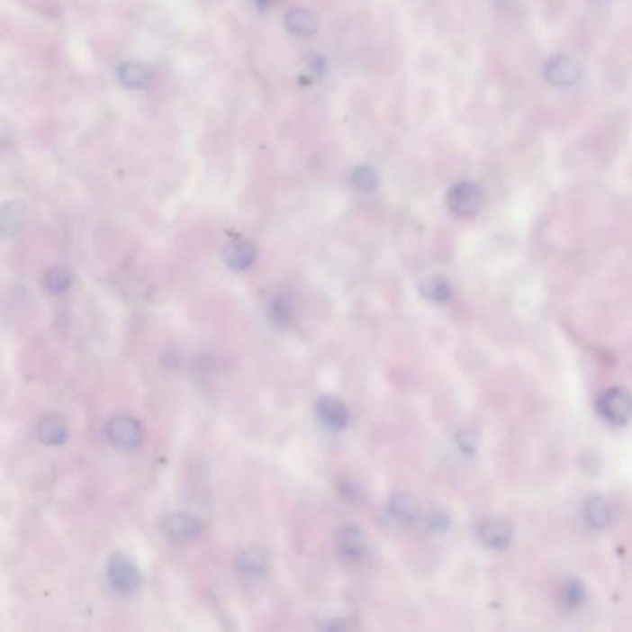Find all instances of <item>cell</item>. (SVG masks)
Listing matches in <instances>:
<instances>
[{"label": "cell", "instance_id": "obj_1", "mask_svg": "<svg viewBox=\"0 0 632 632\" xmlns=\"http://www.w3.org/2000/svg\"><path fill=\"white\" fill-rule=\"evenodd\" d=\"M108 581L119 595H134L141 588L140 567L122 553H117L108 562Z\"/></svg>", "mask_w": 632, "mask_h": 632}, {"label": "cell", "instance_id": "obj_2", "mask_svg": "<svg viewBox=\"0 0 632 632\" xmlns=\"http://www.w3.org/2000/svg\"><path fill=\"white\" fill-rule=\"evenodd\" d=\"M449 210L458 217H473L483 206V192L475 182H456L447 195Z\"/></svg>", "mask_w": 632, "mask_h": 632}, {"label": "cell", "instance_id": "obj_3", "mask_svg": "<svg viewBox=\"0 0 632 632\" xmlns=\"http://www.w3.org/2000/svg\"><path fill=\"white\" fill-rule=\"evenodd\" d=\"M581 66L572 56L556 54L549 58L544 66V77L556 87H570L581 80Z\"/></svg>", "mask_w": 632, "mask_h": 632}, {"label": "cell", "instance_id": "obj_4", "mask_svg": "<svg viewBox=\"0 0 632 632\" xmlns=\"http://www.w3.org/2000/svg\"><path fill=\"white\" fill-rule=\"evenodd\" d=\"M106 436L115 447L136 449L143 439V429L138 420L131 416H119L108 421Z\"/></svg>", "mask_w": 632, "mask_h": 632}, {"label": "cell", "instance_id": "obj_5", "mask_svg": "<svg viewBox=\"0 0 632 632\" xmlns=\"http://www.w3.org/2000/svg\"><path fill=\"white\" fill-rule=\"evenodd\" d=\"M599 412L610 423L621 425L632 416V397L623 388L607 390L599 399Z\"/></svg>", "mask_w": 632, "mask_h": 632}, {"label": "cell", "instance_id": "obj_6", "mask_svg": "<svg viewBox=\"0 0 632 632\" xmlns=\"http://www.w3.org/2000/svg\"><path fill=\"white\" fill-rule=\"evenodd\" d=\"M164 532L175 542H189L195 540L203 532V523L185 512H173L164 518Z\"/></svg>", "mask_w": 632, "mask_h": 632}, {"label": "cell", "instance_id": "obj_7", "mask_svg": "<svg viewBox=\"0 0 632 632\" xmlns=\"http://www.w3.org/2000/svg\"><path fill=\"white\" fill-rule=\"evenodd\" d=\"M367 540L366 534L357 525H347L338 534V553L345 562H358L366 556Z\"/></svg>", "mask_w": 632, "mask_h": 632}, {"label": "cell", "instance_id": "obj_8", "mask_svg": "<svg viewBox=\"0 0 632 632\" xmlns=\"http://www.w3.org/2000/svg\"><path fill=\"white\" fill-rule=\"evenodd\" d=\"M315 410H318V416L321 420V423L330 429V430H343L347 425H349V410L347 406L334 399V397H323L315 404Z\"/></svg>", "mask_w": 632, "mask_h": 632}, {"label": "cell", "instance_id": "obj_9", "mask_svg": "<svg viewBox=\"0 0 632 632\" xmlns=\"http://www.w3.org/2000/svg\"><path fill=\"white\" fill-rule=\"evenodd\" d=\"M223 258L232 271H245L257 260V247L247 239L234 241L225 248Z\"/></svg>", "mask_w": 632, "mask_h": 632}, {"label": "cell", "instance_id": "obj_10", "mask_svg": "<svg viewBox=\"0 0 632 632\" xmlns=\"http://www.w3.org/2000/svg\"><path fill=\"white\" fill-rule=\"evenodd\" d=\"M481 542L490 549H504L510 544L512 530L501 519H488L479 528Z\"/></svg>", "mask_w": 632, "mask_h": 632}, {"label": "cell", "instance_id": "obj_11", "mask_svg": "<svg viewBox=\"0 0 632 632\" xmlns=\"http://www.w3.org/2000/svg\"><path fill=\"white\" fill-rule=\"evenodd\" d=\"M236 570L245 577H262L267 570V555L258 547H248L236 556Z\"/></svg>", "mask_w": 632, "mask_h": 632}, {"label": "cell", "instance_id": "obj_12", "mask_svg": "<svg viewBox=\"0 0 632 632\" xmlns=\"http://www.w3.org/2000/svg\"><path fill=\"white\" fill-rule=\"evenodd\" d=\"M286 28L293 36L310 38L311 34H315V30H318V19H315V15L310 10L295 8L286 15Z\"/></svg>", "mask_w": 632, "mask_h": 632}, {"label": "cell", "instance_id": "obj_13", "mask_svg": "<svg viewBox=\"0 0 632 632\" xmlns=\"http://www.w3.org/2000/svg\"><path fill=\"white\" fill-rule=\"evenodd\" d=\"M584 519L591 528H605L612 521V509L603 497H591L584 504Z\"/></svg>", "mask_w": 632, "mask_h": 632}, {"label": "cell", "instance_id": "obj_14", "mask_svg": "<svg viewBox=\"0 0 632 632\" xmlns=\"http://www.w3.org/2000/svg\"><path fill=\"white\" fill-rule=\"evenodd\" d=\"M68 436H69L68 423L59 416H47L40 425V438L47 446L66 444Z\"/></svg>", "mask_w": 632, "mask_h": 632}, {"label": "cell", "instance_id": "obj_15", "mask_svg": "<svg viewBox=\"0 0 632 632\" xmlns=\"http://www.w3.org/2000/svg\"><path fill=\"white\" fill-rule=\"evenodd\" d=\"M420 290H421V295L432 302H446L453 295V286L449 284V280L444 276H436V275L427 276L420 284Z\"/></svg>", "mask_w": 632, "mask_h": 632}, {"label": "cell", "instance_id": "obj_16", "mask_svg": "<svg viewBox=\"0 0 632 632\" xmlns=\"http://www.w3.org/2000/svg\"><path fill=\"white\" fill-rule=\"evenodd\" d=\"M390 514L399 521H412L418 518L420 504L410 493H395L390 499Z\"/></svg>", "mask_w": 632, "mask_h": 632}, {"label": "cell", "instance_id": "obj_17", "mask_svg": "<svg viewBox=\"0 0 632 632\" xmlns=\"http://www.w3.org/2000/svg\"><path fill=\"white\" fill-rule=\"evenodd\" d=\"M119 80L126 86V87H143L149 84L150 80V71L149 68H145L143 63H136V61H129L124 63V66L119 69Z\"/></svg>", "mask_w": 632, "mask_h": 632}, {"label": "cell", "instance_id": "obj_18", "mask_svg": "<svg viewBox=\"0 0 632 632\" xmlns=\"http://www.w3.org/2000/svg\"><path fill=\"white\" fill-rule=\"evenodd\" d=\"M71 282H73L71 273L63 267H52L50 271H47V275L43 278L45 288L54 295L66 293L71 288Z\"/></svg>", "mask_w": 632, "mask_h": 632}, {"label": "cell", "instance_id": "obj_19", "mask_svg": "<svg viewBox=\"0 0 632 632\" xmlns=\"http://www.w3.org/2000/svg\"><path fill=\"white\" fill-rule=\"evenodd\" d=\"M24 219V206L21 203H10L3 210V229L5 232H17Z\"/></svg>", "mask_w": 632, "mask_h": 632}, {"label": "cell", "instance_id": "obj_20", "mask_svg": "<svg viewBox=\"0 0 632 632\" xmlns=\"http://www.w3.org/2000/svg\"><path fill=\"white\" fill-rule=\"evenodd\" d=\"M353 184L360 189V192H371V189L376 187L378 184V176L376 171L369 166H362L353 173Z\"/></svg>", "mask_w": 632, "mask_h": 632}, {"label": "cell", "instance_id": "obj_21", "mask_svg": "<svg viewBox=\"0 0 632 632\" xmlns=\"http://www.w3.org/2000/svg\"><path fill=\"white\" fill-rule=\"evenodd\" d=\"M269 311L276 323H288L292 318V308L284 299H275L269 306Z\"/></svg>", "mask_w": 632, "mask_h": 632}, {"label": "cell", "instance_id": "obj_22", "mask_svg": "<svg viewBox=\"0 0 632 632\" xmlns=\"http://www.w3.org/2000/svg\"><path fill=\"white\" fill-rule=\"evenodd\" d=\"M584 595H586V591L579 582H570L564 590L565 603H570V605H581L584 601Z\"/></svg>", "mask_w": 632, "mask_h": 632}, {"label": "cell", "instance_id": "obj_23", "mask_svg": "<svg viewBox=\"0 0 632 632\" xmlns=\"http://www.w3.org/2000/svg\"><path fill=\"white\" fill-rule=\"evenodd\" d=\"M427 525L432 530H444L449 527V518L444 512H432L427 518Z\"/></svg>", "mask_w": 632, "mask_h": 632}, {"label": "cell", "instance_id": "obj_24", "mask_svg": "<svg viewBox=\"0 0 632 632\" xmlns=\"http://www.w3.org/2000/svg\"><path fill=\"white\" fill-rule=\"evenodd\" d=\"M255 3H257L258 6H267V5L273 3V0H255Z\"/></svg>", "mask_w": 632, "mask_h": 632}]
</instances>
